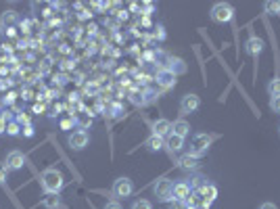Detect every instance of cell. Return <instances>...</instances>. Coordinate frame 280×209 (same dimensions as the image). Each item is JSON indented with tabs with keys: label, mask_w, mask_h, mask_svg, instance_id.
Here are the masks:
<instances>
[{
	"label": "cell",
	"mask_w": 280,
	"mask_h": 209,
	"mask_svg": "<svg viewBox=\"0 0 280 209\" xmlns=\"http://www.w3.org/2000/svg\"><path fill=\"white\" fill-rule=\"evenodd\" d=\"M42 188L46 190V195H59V190L63 188V173L57 167H48L42 171Z\"/></svg>",
	"instance_id": "1"
},
{
	"label": "cell",
	"mask_w": 280,
	"mask_h": 209,
	"mask_svg": "<svg viewBox=\"0 0 280 209\" xmlns=\"http://www.w3.org/2000/svg\"><path fill=\"white\" fill-rule=\"evenodd\" d=\"M171 134H176V136H180V138H186L188 134H190V124L186 119H176L171 124Z\"/></svg>",
	"instance_id": "13"
},
{
	"label": "cell",
	"mask_w": 280,
	"mask_h": 209,
	"mask_svg": "<svg viewBox=\"0 0 280 209\" xmlns=\"http://www.w3.org/2000/svg\"><path fill=\"white\" fill-rule=\"evenodd\" d=\"M261 50H264V40L257 38V36H251L249 42H247V52L251 57H259Z\"/></svg>",
	"instance_id": "15"
},
{
	"label": "cell",
	"mask_w": 280,
	"mask_h": 209,
	"mask_svg": "<svg viewBox=\"0 0 280 209\" xmlns=\"http://www.w3.org/2000/svg\"><path fill=\"white\" fill-rule=\"evenodd\" d=\"M199 107H201V98H199L195 92L184 94V96H182V100H180V113H182V115L195 113Z\"/></svg>",
	"instance_id": "6"
},
{
	"label": "cell",
	"mask_w": 280,
	"mask_h": 209,
	"mask_svg": "<svg viewBox=\"0 0 280 209\" xmlns=\"http://www.w3.org/2000/svg\"><path fill=\"white\" fill-rule=\"evenodd\" d=\"M201 195H203V201H205V203H212V201L218 197V188H216L214 184H205V186L201 188Z\"/></svg>",
	"instance_id": "19"
},
{
	"label": "cell",
	"mask_w": 280,
	"mask_h": 209,
	"mask_svg": "<svg viewBox=\"0 0 280 209\" xmlns=\"http://www.w3.org/2000/svg\"><path fill=\"white\" fill-rule=\"evenodd\" d=\"M153 134L155 136H161V138H167L171 134V121L169 119H157L153 124Z\"/></svg>",
	"instance_id": "11"
},
{
	"label": "cell",
	"mask_w": 280,
	"mask_h": 209,
	"mask_svg": "<svg viewBox=\"0 0 280 209\" xmlns=\"http://www.w3.org/2000/svg\"><path fill=\"white\" fill-rule=\"evenodd\" d=\"M23 134H25V136H33V128H31L29 124H25V128H23Z\"/></svg>",
	"instance_id": "31"
},
{
	"label": "cell",
	"mask_w": 280,
	"mask_h": 209,
	"mask_svg": "<svg viewBox=\"0 0 280 209\" xmlns=\"http://www.w3.org/2000/svg\"><path fill=\"white\" fill-rule=\"evenodd\" d=\"M132 209H153V205H151V201H147V199H140V201H136V203L132 205Z\"/></svg>",
	"instance_id": "25"
},
{
	"label": "cell",
	"mask_w": 280,
	"mask_h": 209,
	"mask_svg": "<svg viewBox=\"0 0 280 209\" xmlns=\"http://www.w3.org/2000/svg\"><path fill=\"white\" fill-rule=\"evenodd\" d=\"M42 205H44L46 209H57L61 203H59V197H57V195H46V199L42 201Z\"/></svg>",
	"instance_id": "22"
},
{
	"label": "cell",
	"mask_w": 280,
	"mask_h": 209,
	"mask_svg": "<svg viewBox=\"0 0 280 209\" xmlns=\"http://www.w3.org/2000/svg\"><path fill=\"white\" fill-rule=\"evenodd\" d=\"M264 7L268 11V15H280V3H272V0H268Z\"/></svg>",
	"instance_id": "23"
},
{
	"label": "cell",
	"mask_w": 280,
	"mask_h": 209,
	"mask_svg": "<svg viewBox=\"0 0 280 209\" xmlns=\"http://www.w3.org/2000/svg\"><path fill=\"white\" fill-rule=\"evenodd\" d=\"M259 209H278V207H276L274 203H261V205H259Z\"/></svg>",
	"instance_id": "33"
},
{
	"label": "cell",
	"mask_w": 280,
	"mask_h": 209,
	"mask_svg": "<svg viewBox=\"0 0 280 209\" xmlns=\"http://www.w3.org/2000/svg\"><path fill=\"white\" fill-rule=\"evenodd\" d=\"M7 176H9V167L5 163H0V184L7 182Z\"/></svg>",
	"instance_id": "27"
},
{
	"label": "cell",
	"mask_w": 280,
	"mask_h": 209,
	"mask_svg": "<svg viewBox=\"0 0 280 209\" xmlns=\"http://www.w3.org/2000/svg\"><path fill=\"white\" fill-rule=\"evenodd\" d=\"M157 84H159L163 90H169V88H173V86H176V76H173L171 72H167V69L163 67L161 72L157 74Z\"/></svg>",
	"instance_id": "9"
},
{
	"label": "cell",
	"mask_w": 280,
	"mask_h": 209,
	"mask_svg": "<svg viewBox=\"0 0 280 209\" xmlns=\"http://www.w3.org/2000/svg\"><path fill=\"white\" fill-rule=\"evenodd\" d=\"M165 69L167 72H171L173 76H182V74H186V63L180 59V57H169L167 59V63H165Z\"/></svg>",
	"instance_id": "10"
},
{
	"label": "cell",
	"mask_w": 280,
	"mask_h": 209,
	"mask_svg": "<svg viewBox=\"0 0 280 209\" xmlns=\"http://www.w3.org/2000/svg\"><path fill=\"white\" fill-rule=\"evenodd\" d=\"M153 190H155V197L159 199V201H169V199H173V184H171V180H167V178H159L155 182V186H153Z\"/></svg>",
	"instance_id": "5"
},
{
	"label": "cell",
	"mask_w": 280,
	"mask_h": 209,
	"mask_svg": "<svg viewBox=\"0 0 280 209\" xmlns=\"http://www.w3.org/2000/svg\"><path fill=\"white\" fill-rule=\"evenodd\" d=\"M104 209H121V205L117 201H109L107 205H104Z\"/></svg>",
	"instance_id": "28"
},
{
	"label": "cell",
	"mask_w": 280,
	"mask_h": 209,
	"mask_svg": "<svg viewBox=\"0 0 280 209\" xmlns=\"http://www.w3.org/2000/svg\"><path fill=\"white\" fill-rule=\"evenodd\" d=\"M145 147H147L151 153H157V151H161V149L165 147V138H161V136H155V134H153V136L149 138V141L145 143Z\"/></svg>",
	"instance_id": "17"
},
{
	"label": "cell",
	"mask_w": 280,
	"mask_h": 209,
	"mask_svg": "<svg viewBox=\"0 0 280 209\" xmlns=\"http://www.w3.org/2000/svg\"><path fill=\"white\" fill-rule=\"evenodd\" d=\"M134 193V184H132V180L130 178H117L115 182H113V188H111V195L115 197V199H126V197H130Z\"/></svg>",
	"instance_id": "4"
},
{
	"label": "cell",
	"mask_w": 280,
	"mask_h": 209,
	"mask_svg": "<svg viewBox=\"0 0 280 209\" xmlns=\"http://www.w3.org/2000/svg\"><path fill=\"white\" fill-rule=\"evenodd\" d=\"M21 124H19V121H9V124H7V134L9 136H19L21 134Z\"/></svg>",
	"instance_id": "21"
},
{
	"label": "cell",
	"mask_w": 280,
	"mask_h": 209,
	"mask_svg": "<svg viewBox=\"0 0 280 209\" xmlns=\"http://www.w3.org/2000/svg\"><path fill=\"white\" fill-rule=\"evenodd\" d=\"M212 141H214V136H209V134H197L195 138H192V145H190V153L188 155H192V157H197V159H199L201 155L207 153Z\"/></svg>",
	"instance_id": "3"
},
{
	"label": "cell",
	"mask_w": 280,
	"mask_h": 209,
	"mask_svg": "<svg viewBox=\"0 0 280 209\" xmlns=\"http://www.w3.org/2000/svg\"><path fill=\"white\" fill-rule=\"evenodd\" d=\"M165 147H167L169 151H180V149L184 147V138H180V136H176V134H169V136L165 138Z\"/></svg>",
	"instance_id": "18"
},
{
	"label": "cell",
	"mask_w": 280,
	"mask_h": 209,
	"mask_svg": "<svg viewBox=\"0 0 280 209\" xmlns=\"http://www.w3.org/2000/svg\"><path fill=\"white\" fill-rule=\"evenodd\" d=\"M268 94L270 96H280V78H274L268 82Z\"/></svg>",
	"instance_id": "20"
},
{
	"label": "cell",
	"mask_w": 280,
	"mask_h": 209,
	"mask_svg": "<svg viewBox=\"0 0 280 209\" xmlns=\"http://www.w3.org/2000/svg\"><path fill=\"white\" fill-rule=\"evenodd\" d=\"M0 132H7V119L0 115Z\"/></svg>",
	"instance_id": "32"
},
{
	"label": "cell",
	"mask_w": 280,
	"mask_h": 209,
	"mask_svg": "<svg viewBox=\"0 0 280 209\" xmlns=\"http://www.w3.org/2000/svg\"><path fill=\"white\" fill-rule=\"evenodd\" d=\"M199 159L197 157H192V155H184V157H180V167L184 169V171H195V169H199Z\"/></svg>",
	"instance_id": "16"
},
{
	"label": "cell",
	"mask_w": 280,
	"mask_h": 209,
	"mask_svg": "<svg viewBox=\"0 0 280 209\" xmlns=\"http://www.w3.org/2000/svg\"><path fill=\"white\" fill-rule=\"evenodd\" d=\"M188 197H190V184H188V182H178V184H173V199L186 201Z\"/></svg>",
	"instance_id": "14"
},
{
	"label": "cell",
	"mask_w": 280,
	"mask_h": 209,
	"mask_svg": "<svg viewBox=\"0 0 280 209\" xmlns=\"http://www.w3.org/2000/svg\"><path fill=\"white\" fill-rule=\"evenodd\" d=\"M205 184H207V182H205V178H203V176H195V178H192V182H190V188H197V190H201Z\"/></svg>",
	"instance_id": "24"
},
{
	"label": "cell",
	"mask_w": 280,
	"mask_h": 209,
	"mask_svg": "<svg viewBox=\"0 0 280 209\" xmlns=\"http://www.w3.org/2000/svg\"><path fill=\"white\" fill-rule=\"evenodd\" d=\"M270 107L274 113H280V96H272L270 98Z\"/></svg>",
	"instance_id": "26"
},
{
	"label": "cell",
	"mask_w": 280,
	"mask_h": 209,
	"mask_svg": "<svg viewBox=\"0 0 280 209\" xmlns=\"http://www.w3.org/2000/svg\"><path fill=\"white\" fill-rule=\"evenodd\" d=\"M5 165L9 167V171H17V169H21V167L25 165V155H23L21 151H11V153L7 155V161H5Z\"/></svg>",
	"instance_id": "8"
},
{
	"label": "cell",
	"mask_w": 280,
	"mask_h": 209,
	"mask_svg": "<svg viewBox=\"0 0 280 209\" xmlns=\"http://www.w3.org/2000/svg\"><path fill=\"white\" fill-rule=\"evenodd\" d=\"M17 23H19V15H17L15 11H5L3 15H0V27L11 29V27H15Z\"/></svg>",
	"instance_id": "12"
},
{
	"label": "cell",
	"mask_w": 280,
	"mask_h": 209,
	"mask_svg": "<svg viewBox=\"0 0 280 209\" xmlns=\"http://www.w3.org/2000/svg\"><path fill=\"white\" fill-rule=\"evenodd\" d=\"M7 57H9V50L5 46H0V61H7Z\"/></svg>",
	"instance_id": "29"
},
{
	"label": "cell",
	"mask_w": 280,
	"mask_h": 209,
	"mask_svg": "<svg viewBox=\"0 0 280 209\" xmlns=\"http://www.w3.org/2000/svg\"><path fill=\"white\" fill-rule=\"evenodd\" d=\"M80 124H82V128H88L90 126V117H80Z\"/></svg>",
	"instance_id": "30"
},
{
	"label": "cell",
	"mask_w": 280,
	"mask_h": 209,
	"mask_svg": "<svg viewBox=\"0 0 280 209\" xmlns=\"http://www.w3.org/2000/svg\"><path fill=\"white\" fill-rule=\"evenodd\" d=\"M209 17H212V21H216V23H228L234 19V9L228 3H218L212 7Z\"/></svg>",
	"instance_id": "2"
},
{
	"label": "cell",
	"mask_w": 280,
	"mask_h": 209,
	"mask_svg": "<svg viewBox=\"0 0 280 209\" xmlns=\"http://www.w3.org/2000/svg\"><path fill=\"white\" fill-rule=\"evenodd\" d=\"M72 126H74V121H72V119H67V121H63V124H61V128H63V130H69Z\"/></svg>",
	"instance_id": "34"
},
{
	"label": "cell",
	"mask_w": 280,
	"mask_h": 209,
	"mask_svg": "<svg viewBox=\"0 0 280 209\" xmlns=\"http://www.w3.org/2000/svg\"><path fill=\"white\" fill-rule=\"evenodd\" d=\"M88 132L86 130H76V132H72L69 134V138H67V143H69V147H72L74 151H82L86 145H88Z\"/></svg>",
	"instance_id": "7"
}]
</instances>
